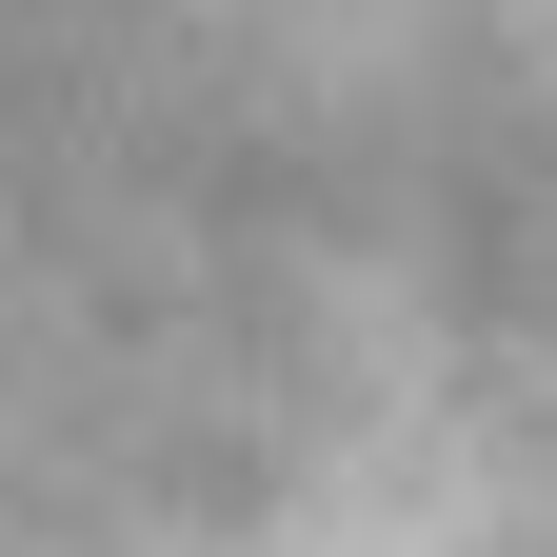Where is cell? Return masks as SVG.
<instances>
[{
    "mask_svg": "<svg viewBox=\"0 0 557 557\" xmlns=\"http://www.w3.org/2000/svg\"><path fill=\"white\" fill-rule=\"evenodd\" d=\"M0 557H557V0H0Z\"/></svg>",
    "mask_w": 557,
    "mask_h": 557,
    "instance_id": "1",
    "label": "cell"
}]
</instances>
